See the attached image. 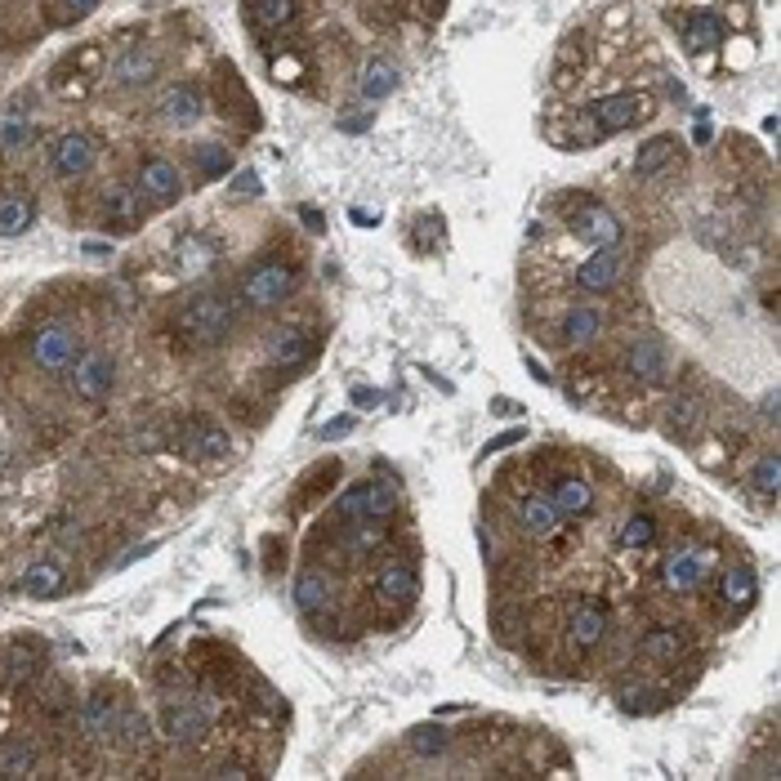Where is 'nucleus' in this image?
<instances>
[{
	"label": "nucleus",
	"mask_w": 781,
	"mask_h": 781,
	"mask_svg": "<svg viewBox=\"0 0 781 781\" xmlns=\"http://www.w3.org/2000/svg\"><path fill=\"white\" fill-rule=\"evenodd\" d=\"M358 420L353 415H335V420H326L317 433H321V442H340V437H349V429H353Z\"/></svg>",
	"instance_id": "nucleus-47"
},
{
	"label": "nucleus",
	"mask_w": 781,
	"mask_h": 781,
	"mask_svg": "<svg viewBox=\"0 0 781 781\" xmlns=\"http://www.w3.org/2000/svg\"><path fill=\"white\" fill-rule=\"evenodd\" d=\"M36 223V205L28 197H0V238H23Z\"/></svg>",
	"instance_id": "nucleus-35"
},
{
	"label": "nucleus",
	"mask_w": 781,
	"mask_h": 781,
	"mask_svg": "<svg viewBox=\"0 0 781 781\" xmlns=\"http://www.w3.org/2000/svg\"><path fill=\"white\" fill-rule=\"evenodd\" d=\"M616 706H621L625 715H647V710H652V693L643 688V679H625V684L616 688Z\"/></svg>",
	"instance_id": "nucleus-44"
},
{
	"label": "nucleus",
	"mask_w": 781,
	"mask_h": 781,
	"mask_svg": "<svg viewBox=\"0 0 781 781\" xmlns=\"http://www.w3.org/2000/svg\"><path fill=\"white\" fill-rule=\"evenodd\" d=\"M135 188H139L144 205H170V201H179V192H183V175H179V166L166 161V157H144V161H139V175H135Z\"/></svg>",
	"instance_id": "nucleus-9"
},
{
	"label": "nucleus",
	"mask_w": 781,
	"mask_h": 781,
	"mask_svg": "<svg viewBox=\"0 0 781 781\" xmlns=\"http://www.w3.org/2000/svg\"><path fill=\"white\" fill-rule=\"evenodd\" d=\"M214 264H219V242H210L201 233H183L175 242V268H179V277H201Z\"/></svg>",
	"instance_id": "nucleus-24"
},
{
	"label": "nucleus",
	"mask_w": 781,
	"mask_h": 781,
	"mask_svg": "<svg viewBox=\"0 0 781 781\" xmlns=\"http://www.w3.org/2000/svg\"><path fill=\"white\" fill-rule=\"evenodd\" d=\"M183 452L197 456V461H223V456L233 452V437L223 433L214 420H192L183 429Z\"/></svg>",
	"instance_id": "nucleus-20"
},
{
	"label": "nucleus",
	"mask_w": 781,
	"mask_h": 781,
	"mask_svg": "<svg viewBox=\"0 0 781 781\" xmlns=\"http://www.w3.org/2000/svg\"><path fill=\"white\" fill-rule=\"evenodd\" d=\"M656 540V518L652 514H630L625 527H621V549H647Z\"/></svg>",
	"instance_id": "nucleus-41"
},
{
	"label": "nucleus",
	"mask_w": 781,
	"mask_h": 781,
	"mask_svg": "<svg viewBox=\"0 0 781 781\" xmlns=\"http://www.w3.org/2000/svg\"><path fill=\"white\" fill-rule=\"evenodd\" d=\"M238 192H260V175H255V170H242V175H238Z\"/></svg>",
	"instance_id": "nucleus-50"
},
{
	"label": "nucleus",
	"mask_w": 781,
	"mask_h": 781,
	"mask_svg": "<svg viewBox=\"0 0 781 781\" xmlns=\"http://www.w3.org/2000/svg\"><path fill=\"white\" fill-rule=\"evenodd\" d=\"M701 429H706V407H701L697 393H675V398H669V407H665V433H669V437L688 442V437H697Z\"/></svg>",
	"instance_id": "nucleus-22"
},
{
	"label": "nucleus",
	"mask_w": 781,
	"mask_h": 781,
	"mask_svg": "<svg viewBox=\"0 0 781 781\" xmlns=\"http://www.w3.org/2000/svg\"><path fill=\"white\" fill-rule=\"evenodd\" d=\"M192 161H197L201 179H219V175L233 170V148H229V144H197V148H192Z\"/></svg>",
	"instance_id": "nucleus-40"
},
{
	"label": "nucleus",
	"mask_w": 781,
	"mask_h": 781,
	"mask_svg": "<svg viewBox=\"0 0 781 781\" xmlns=\"http://www.w3.org/2000/svg\"><path fill=\"white\" fill-rule=\"evenodd\" d=\"M81 251H85L89 260H112V246H103V242H85Z\"/></svg>",
	"instance_id": "nucleus-51"
},
{
	"label": "nucleus",
	"mask_w": 781,
	"mask_h": 781,
	"mask_svg": "<svg viewBox=\"0 0 781 781\" xmlns=\"http://www.w3.org/2000/svg\"><path fill=\"white\" fill-rule=\"evenodd\" d=\"M763 415H768V429H777V393H768V402H763Z\"/></svg>",
	"instance_id": "nucleus-53"
},
{
	"label": "nucleus",
	"mask_w": 781,
	"mask_h": 781,
	"mask_svg": "<svg viewBox=\"0 0 781 781\" xmlns=\"http://www.w3.org/2000/svg\"><path fill=\"white\" fill-rule=\"evenodd\" d=\"M152 76H157V54L144 50V45L126 50L117 63H112V81H117V85H148Z\"/></svg>",
	"instance_id": "nucleus-30"
},
{
	"label": "nucleus",
	"mask_w": 781,
	"mask_h": 781,
	"mask_svg": "<svg viewBox=\"0 0 781 781\" xmlns=\"http://www.w3.org/2000/svg\"><path fill=\"white\" fill-rule=\"evenodd\" d=\"M210 772H214V777H251L255 768H251V763H214Z\"/></svg>",
	"instance_id": "nucleus-49"
},
{
	"label": "nucleus",
	"mask_w": 781,
	"mask_h": 781,
	"mask_svg": "<svg viewBox=\"0 0 781 781\" xmlns=\"http://www.w3.org/2000/svg\"><path fill=\"white\" fill-rule=\"evenodd\" d=\"M282 563H286V545H282V536H268V540H264V568L277 577Z\"/></svg>",
	"instance_id": "nucleus-48"
},
{
	"label": "nucleus",
	"mask_w": 781,
	"mask_h": 781,
	"mask_svg": "<svg viewBox=\"0 0 781 781\" xmlns=\"http://www.w3.org/2000/svg\"><path fill=\"white\" fill-rule=\"evenodd\" d=\"M415 594H420L415 563H407V558H389V563H380V572H376V599L384 608H411Z\"/></svg>",
	"instance_id": "nucleus-10"
},
{
	"label": "nucleus",
	"mask_w": 781,
	"mask_h": 781,
	"mask_svg": "<svg viewBox=\"0 0 781 781\" xmlns=\"http://www.w3.org/2000/svg\"><path fill=\"white\" fill-rule=\"evenodd\" d=\"M98 10V0H54V23H81Z\"/></svg>",
	"instance_id": "nucleus-46"
},
{
	"label": "nucleus",
	"mask_w": 781,
	"mask_h": 781,
	"mask_svg": "<svg viewBox=\"0 0 781 781\" xmlns=\"http://www.w3.org/2000/svg\"><path fill=\"white\" fill-rule=\"evenodd\" d=\"M353 223H367V229H376V223H380V219H376L371 210H353Z\"/></svg>",
	"instance_id": "nucleus-54"
},
{
	"label": "nucleus",
	"mask_w": 781,
	"mask_h": 781,
	"mask_svg": "<svg viewBox=\"0 0 781 781\" xmlns=\"http://www.w3.org/2000/svg\"><path fill=\"white\" fill-rule=\"evenodd\" d=\"M112 384H117V358H112L107 349H94L85 358H76L72 367V389L81 402H103L112 393Z\"/></svg>",
	"instance_id": "nucleus-8"
},
{
	"label": "nucleus",
	"mask_w": 781,
	"mask_h": 781,
	"mask_svg": "<svg viewBox=\"0 0 781 781\" xmlns=\"http://www.w3.org/2000/svg\"><path fill=\"white\" fill-rule=\"evenodd\" d=\"M514 509H518V527L531 540H549V536H558V527H563V514H558V505L549 500V492H523Z\"/></svg>",
	"instance_id": "nucleus-15"
},
{
	"label": "nucleus",
	"mask_w": 781,
	"mask_h": 781,
	"mask_svg": "<svg viewBox=\"0 0 781 781\" xmlns=\"http://www.w3.org/2000/svg\"><path fill=\"white\" fill-rule=\"evenodd\" d=\"M201 117H205V98H201L197 85H175V89H166V98H161V122H166V126L188 130V126H197Z\"/></svg>",
	"instance_id": "nucleus-25"
},
{
	"label": "nucleus",
	"mask_w": 781,
	"mask_h": 781,
	"mask_svg": "<svg viewBox=\"0 0 781 781\" xmlns=\"http://www.w3.org/2000/svg\"><path fill=\"white\" fill-rule=\"evenodd\" d=\"M777 474H781V461H777V456H763V461L750 469V492H759L763 500H777Z\"/></svg>",
	"instance_id": "nucleus-43"
},
{
	"label": "nucleus",
	"mask_w": 781,
	"mask_h": 781,
	"mask_svg": "<svg viewBox=\"0 0 781 781\" xmlns=\"http://www.w3.org/2000/svg\"><path fill=\"white\" fill-rule=\"evenodd\" d=\"M295 603L304 608V612H330V603H335V585H330V572L326 568H304L299 577H295Z\"/></svg>",
	"instance_id": "nucleus-26"
},
{
	"label": "nucleus",
	"mask_w": 781,
	"mask_h": 781,
	"mask_svg": "<svg viewBox=\"0 0 781 781\" xmlns=\"http://www.w3.org/2000/svg\"><path fill=\"white\" fill-rule=\"evenodd\" d=\"M384 540H389L384 523H340V531L326 536V545L340 558H371L384 549Z\"/></svg>",
	"instance_id": "nucleus-14"
},
{
	"label": "nucleus",
	"mask_w": 781,
	"mask_h": 781,
	"mask_svg": "<svg viewBox=\"0 0 781 781\" xmlns=\"http://www.w3.org/2000/svg\"><path fill=\"white\" fill-rule=\"evenodd\" d=\"M94 139L89 135H81V130H67V135H59L54 144H50V170L54 175H63V179H81V175H89L94 170Z\"/></svg>",
	"instance_id": "nucleus-11"
},
{
	"label": "nucleus",
	"mask_w": 781,
	"mask_h": 781,
	"mask_svg": "<svg viewBox=\"0 0 781 781\" xmlns=\"http://www.w3.org/2000/svg\"><path fill=\"white\" fill-rule=\"evenodd\" d=\"M638 652H643L647 661H656V665H669V661H679V656L688 652V634L675 630V625H656V630H647V634L638 638Z\"/></svg>",
	"instance_id": "nucleus-28"
},
{
	"label": "nucleus",
	"mask_w": 781,
	"mask_h": 781,
	"mask_svg": "<svg viewBox=\"0 0 781 781\" xmlns=\"http://www.w3.org/2000/svg\"><path fill=\"white\" fill-rule=\"evenodd\" d=\"M398 89V67L393 63H384V59H376V63H367L362 67V76H358V94L362 98H389Z\"/></svg>",
	"instance_id": "nucleus-36"
},
{
	"label": "nucleus",
	"mask_w": 781,
	"mask_h": 781,
	"mask_svg": "<svg viewBox=\"0 0 781 781\" xmlns=\"http://www.w3.org/2000/svg\"><path fill=\"white\" fill-rule=\"evenodd\" d=\"M669 161H675V139H669V135H656V139H647V144L638 148L634 170H638L643 179H652V175H661Z\"/></svg>",
	"instance_id": "nucleus-37"
},
{
	"label": "nucleus",
	"mask_w": 781,
	"mask_h": 781,
	"mask_svg": "<svg viewBox=\"0 0 781 781\" xmlns=\"http://www.w3.org/2000/svg\"><path fill=\"white\" fill-rule=\"evenodd\" d=\"M684 41H688V50H693V54L715 50V45L724 41V23H719L710 10H697V14H688V19H684Z\"/></svg>",
	"instance_id": "nucleus-34"
},
{
	"label": "nucleus",
	"mask_w": 781,
	"mask_h": 781,
	"mask_svg": "<svg viewBox=\"0 0 781 781\" xmlns=\"http://www.w3.org/2000/svg\"><path fill=\"white\" fill-rule=\"evenodd\" d=\"M214 715H219L214 697H205V693H179V697H166L157 724H161V732L175 746H201L210 737V719Z\"/></svg>",
	"instance_id": "nucleus-2"
},
{
	"label": "nucleus",
	"mask_w": 781,
	"mask_h": 781,
	"mask_svg": "<svg viewBox=\"0 0 781 781\" xmlns=\"http://www.w3.org/2000/svg\"><path fill=\"white\" fill-rule=\"evenodd\" d=\"M625 371L638 380V384H661L665 371H669V349L661 335H638L625 353Z\"/></svg>",
	"instance_id": "nucleus-13"
},
{
	"label": "nucleus",
	"mask_w": 781,
	"mask_h": 781,
	"mask_svg": "<svg viewBox=\"0 0 781 781\" xmlns=\"http://www.w3.org/2000/svg\"><path fill=\"white\" fill-rule=\"evenodd\" d=\"M340 474H345V465L340 461H317L304 478H299V487H295V500L299 505H313V500H321L335 483H340Z\"/></svg>",
	"instance_id": "nucleus-32"
},
{
	"label": "nucleus",
	"mask_w": 781,
	"mask_h": 781,
	"mask_svg": "<svg viewBox=\"0 0 781 781\" xmlns=\"http://www.w3.org/2000/svg\"><path fill=\"white\" fill-rule=\"evenodd\" d=\"M353 402L358 407H380V393L376 389H353Z\"/></svg>",
	"instance_id": "nucleus-52"
},
{
	"label": "nucleus",
	"mask_w": 781,
	"mask_h": 781,
	"mask_svg": "<svg viewBox=\"0 0 781 781\" xmlns=\"http://www.w3.org/2000/svg\"><path fill=\"white\" fill-rule=\"evenodd\" d=\"M117 719H122V710H117V701H112L107 693H89V701L81 706V728L98 746L117 741Z\"/></svg>",
	"instance_id": "nucleus-23"
},
{
	"label": "nucleus",
	"mask_w": 781,
	"mask_h": 781,
	"mask_svg": "<svg viewBox=\"0 0 781 781\" xmlns=\"http://www.w3.org/2000/svg\"><path fill=\"white\" fill-rule=\"evenodd\" d=\"M719 594H724V603L728 608H750L754 603V594H759V577H754V568H746V563H737V568H728L724 572V581H719Z\"/></svg>",
	"instance_id": "nucleus-33"
},
{
	"label": "nucleus",
	"mask_w": 781,
	"mask_h": 781,
	"mask_svg": "<svg viewBox=\"0 0 781 781\" xmlns=\"http://www.w3.org/2000/svg\"><path fill=\"white\" fill-rule=\"evenodd\" d=\"M549 500L558 505V514H563V518H585V514H594V487H590L585 478H558V483L549 487Z\"/></svg>",
	"instance_id": "nucleus-27"
},
{
	"label": "nucleus",
	"mask_w": 781,
	"mask_h": 781,
	"mask_svg": "<svg viewBox=\"0 0 781 781\" xmlns=\"http://www.w3.org/2000/svg\"><path fill=\"white\" fill-rule=\"evenodd\" d=\"M242 304L251 308V313H273V308H282L291 295H295V268H286V264H277V260H264V264H255L246 277H242Z\"/></svg>",
	"instance_id": "nucleus-4"
},
{
	"label": "nucleus",
	"mask_w": 781,
	"mask_h": 781,
	"mask_svg": "<svg viewBox=\"0 0 781 781\" xmlns=\"http://www.w3.org/2000/svg\"><path fill=\"white\" fill-rule=\"evenodd\" d=\"M706 577H710V553H701V549H693V545H684V549H675L661 563V585L669 590V594H693V590H701L706 585Z\"/></svg>",
	"instance_id": "nucleus-7"
},
{
	"label": "nucleus",
	"mask_w": 781,
	"mask_h": 781,
	"mask_svg": "<svg viewBox=\"0 0 781 781\" xmlns=\"http://www.w3.org/2000/svg\"><path fill=\"white\" fill-rule=\"evenodd\" d=\"M398 514V492L384 478H367L345 487V496L335 500V518L340 523H389Z\"/></svg>",
	"instance_id": "nucleus-3"
},
{
	"label": "nucleus",
	"mask_w": 781,
	"mask_h": 781,
	"mask_svg": "<svg viewBox=\"0 0 781 781\" xmlns=\"http://www.w3.org/2000/svg\"><path fill=\"white\" fill-rule=\"evenodd\" d=\"M568 223H572L577 238H585L594 246H621V219L608 205H594L590 197H581V210L568 214Z\"/></svg>",
	"instance_id": "nucleus-12"
},
{
	"label": "nucleus",
	"mask_w": 781,
	"mask_h": 781,
	"mask_svg": "<svg viewBox=\"0 0 781 781\" xmlns=\"http://www.w3.org/2000/svg\"><path fill=\"white\" fill-rule=\"evenodd\" d=\"M446 728L442 724H415L411 732H407V746H415V754H442L446 750Z\"/></svg>",
	"instance_id": "nucleus-42"
},
{
	"label": "nucleus",
	"mask_w": 781,
	"mask_h": 781,
	"mask_svg": "<svg viewBox=\"0 0 781 781\" xmlns=\"http://www.w3.org/2000/svg\"><path fill=\"white\" fill-rule=\"evenodd\" d=\"M608 625H612L608 608H603L599 599H590V603H581V608L572 612V621H568V643H572L577 652H594V647L603 643Z\"/></svg>",
	"instance_id": "nucleus-19"
},
{
	"label": "nucleus",
	"mask_w": 781,
	"mask_h": 781,
	"mask_svg": "<svg viewBox=\"0 0 781 781\" xmlns=\"http://www.w3.org/2000/svg\"><path fill=\"white\" fill-rule=\"evenodd\" d=\"M299 0H246V19L264 32H282L286 23H295Z\"/></svg>",
	"instance_id": "nucleus-31"
},
{
	"label": "nucleus",
	"mask_w": 781,
	"mask_h": 781,
	"mask_svg": "<svg viewBox=\"0 0 781 781\" xmlns=\"http://www.w3.org/2000/svg\"><path fill=\"white\" fill-rule=\"evenodd\" d=\"M28 358H32L41 371H50V376L67 371L72 358H76V330H67L63 321L41 326V330L32 335V345H28Z\"/></svg>",
	"instance_id": "nucleus-6"
},
{
	"label": "nucleus",
	"mask_w": 781,
	"mask_h": 781,
	"mask_svg": "<svg viewBox=\"0 0 781 781\" xmlns=\"http://www.w3.org/2000/svg\"><path fill=\"white\" fill-rule=\"evenodd\" d=\"M32 139H36V122L23 103L0 112V152H23Z\"/></svg>",
	"instance_id": "nucleus-29"
},
{
	"label": "nucleus",
	"mask_w": 781,
	"mask_h": 781,
	"mask_svg": "<svg viewBox=\"0 0 781 781\" xmlns=\"http://www.w3.org/2000/svg\"><path fill=\"white\" fill-rule=\"evenodd\" d=\"M652 117V98L647 94H608L599 103L585 107V122L594 126V135H621V130H634L638 122Z\"/></svg>",
	"instance_id": "nucleus-5"
},
{
	"label": "nucleus",
	"mask_w": 781,
	"mask_h": 781,
	"mask_svg": "<svg viewBox=\"0 0 781 781\" xmlns=\"http://www.w3.org/2000/svg\"><path fill=\"white\" fill-rule=\"evenodd\" d=\"M621 273H625L621 251H616V246H599V251L577 268V286H581L585 295H608V291L621 282Z\"/></svg>",
	"instance_id": "nucleus-18"
},
{
	"label": "nucleus",
	"mask_w": 781,
	"mask_h": 781,
	"mask_svg": "<svg viewBox=\"0 0 781 781\" xmlns=\"http://www.w3.org/2000/svg\"><path fill=\"white\" fill-rule=\"evenodd\" d=\"M496 638H500L505 647H518V643H523V616H518V608H500V612H496Z\"/></svg>",
	"instance_id": "nucleus-45"
},
{
	"label": "nucleus",
	"mask_w": 781,
	"mask_h": 781,
	"mask_svg": "<svg viewBox=\"0 0 781 781\" xmlns=\"http://www.w3.org/2000/svg\"><path fill=\"white\" fill-rule=\"evenodd\" d=\"M238 330V304L223 291H197L175 313V335L192 349H214Z\"/></svg>",
	"instance_id": "nucleus-1"
},
{
	"label": "nucleus",
	"mask_w": 781,
	"mask_h": 781,
	"mask_svg": "<svg viewBox=\"0 0 781 781\" xmlns=\"http://www.w3.org/2000/svg\"><path fill=\"white\" fill-rule=\"evenodd\" d=\"M63 590V568L59 563H32L28 572H23V594H32V599H54Z\"/></svg>",
	"instance_id": "nucleus-39"
},
{
	"label": "nucleus",
	"mask_w": 781,
	"mask_h": 781,
	"mask_svg": "<svg viewBox=\"0 0 781 781\" xmlns=\"http://www.w3.org/2000/svg\"><path fill=\"white\" fill-rule=\"evenodd\" d=\"M317 358V340L304 330V326H286V330H277L273 335V345H268V362L277 367V371H299V367H308Z\"/></svg>",
	"instance_id": "nucleus-17"
},
{
	"label": "nucleus",
	"mask_w": 781,
	"mask_h": 781,
	"mask_svg": "<svg viewBox=\"0 0 781 781\" xmlns=\"http://www.w3.org/2000/svg\"><path fill=\"white\" fill-rule=\"evenodd\" d=\"M36 768H41L36 746H28V741L0 746V777H36Z\"/></svg>",
	"instance_id": "nucleus-38"
},
{
	"label": "nucleus",
	"mask_w": 781,
	"mask_h": 781,
	"mask_svg": "<svg viewBox=\"0 0 781 781\" xmlns=\"http://www.w3.org/2000/svg\"><path fill=\"white\" fill-rule=\"evenodd\" d=\"M603 321H608V313L599 308V304H577V308H568L563 313V345L568 349H585V345H594L599 335H603Z\"/></svg>",
	"instance_id": "nucleus-21"
},
{
	"label": "nucleus",
	"mask_w": 781,
	"mask_h": 781,
	"mask_svg": "<svg viewBox=\"0 0 781 781\" xmlns=\"http://www.w3.org/2000/svg\"><path fill=\"white\" fill-rule=\"evenodd\" d=\"M10 465V452H6V446H0V469H6Z\"/></svg>",
	"instance_id": "nucleus-55"
},
{
	"label": "nucleus",
	"mask_w": 781,
	"mask_h": 781,
	"mask_svg": "<svg viewBox=\"0 0 781 781\" xmlns=\"http://www.w3.org/2000/svg\"><path fill=\"white\" fill-rule=\"evenodd\" d=\"M139 214H144V197H139L135 183H112L103 192V201H98V219L107 223V229H117V233H130L139 223Z\"/></svg>",
	"instance_id": "nucleus-16"
}]
</instances>
